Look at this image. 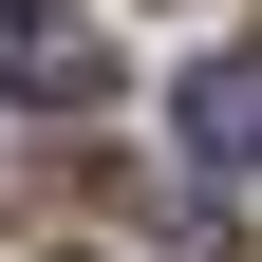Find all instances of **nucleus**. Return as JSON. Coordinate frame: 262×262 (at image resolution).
I'll use <instances>...</instances> for the list:
<instances>
[{
	"label": "nucleus",
	"instance_id": "f03ea898",
	"mask_svg": "<svg viewBox=\"0 0 262 262\" xmlns=\"http://www.w3.org/2000/svg\"><path fill=\"white\" fill-rule=\"evenodd\" d=\"M187 169H262V56H206L187 75Z\"/></svg>",
	"mask_w": 262,
	"mask_h": 262
},
{
	"label": "nucleus",
	"instance_id": "f257e3e1",
	"mask_svg": "<svg viewBox=\"0 0 262 262\" xmlns=\"http://www.w3.org/2000/svg\"><path fill=\"white\" fill-rule=\"evenodd\" d=\"M0 94L19 113H94L113 94V38H94L75 0H0Z\"/></svg>",
	"mask_w": 262,
	"mask_h": 262
}]
</instances>
